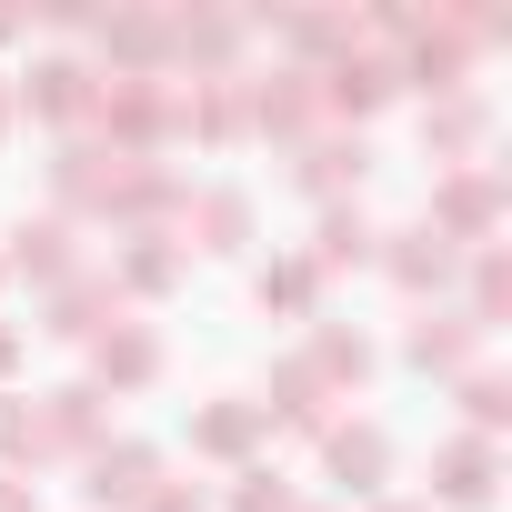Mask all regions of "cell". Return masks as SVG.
Listing matches in <instances>:
<instances>
[{
  "mask_svg": "<svg viewBox=\"0 0 512 512\" xmlns=\"http://www.w3.org/2000/svg\"><path fill=\"white\" fill-rule=\"evenodd\" d=\"M492 221H502V181H492V171H452V181L432 191V221H422V231H442V241H492Z\"/></svg>",
  "mask_w": 512,
  "mask_h": 512,
  "instance_id": "1",
  "label": "cell"
},
{
  "mask_svg": "<svg viewBox=\"0 0 512 512\" xmlns=\"http://www.w3.org/2000/svg\"><path fill=\"white\" fill-rule=\"evenodd\" d=\"M151 482H161V452H151V442H101L81 492H91L101 512H141V502H151Z\"/></svg>",
  "mask_w": 512,
  "mask_h": 512,
  "instance_id": "2",
  "label": "cell"
},
{
  "mask_svg": "<svg viewBox=\"0 0 512 512\" xmlns=\"http://www.w3.org/2000/svg\"><path fill=\"white\" fill-rule=\"evenodd\" d=\"M251 121H262L272 141H312V121H322V91H312V71H282V81H262L241 101Z\"/></svg>",
  "mask_w": 512,
  "mask_h": 512,
  "instance_id": "3",
  "label": "cell"
},
{
  "mask_svg": "<svg viewBox=\"0 0 512 512\" xmlns=\"http://www.w3.org/2000/svg\"><path fill=\"white\" fill-rule=\"evenodd\" d=\"M21 101H31L41 121H91V101H101V81H91L81 61H31V81H21Z\"/></svg>",
  "mask_w": 512,
  "mask_h": 512,
  "instance_id": "4",
  "label": "cell"
},
{
  "mask_svg": "<svg viewBox=\"0 0 512 512\" xmlns=\"http://www.w3.org/2000/svg\"><path fill=\"white\" fill-rule=\"evenodd\" d=\"M382 251V272L402 282V292H442L452 282V241L442 231H392V241H372Z\"/></svg>",
  "mask_w": 512,
  "mask_h": 512,
  "instance_id": "5",
  "label": "cell"
},
{
  "mask_svg": "<svg viewBox=\"0 0 512 512\" xmlns=\"http://www.w3.org/2000/svg\"><path fill=\"white\" fill-rule=\"evenodd\" d=\"M322 462H332L342 492H372V482L392 472V442H382L372 422H342V432H322Z\"/></svg>",
  "mask_w": 512,
  "mask_h": 512,
  "instance_id": "6",
  "label": "cell"
},
{
  "mask_svg": "<svg viewBox=\"0 0 512 512\" xmlns=\"http://www.w3.org/2000/svg\"><path fill=\"white\" fill-rule=\"evenodd\" d=\"M51 452H101V392L81 382V392H51V412H41V462Z\"/></svg>",
  "mask_w": 512,
  "mask_h": 512,
  "instance_id": "7",
  "label": "cell"
},
{
  "mask_svg": "<svg viewBox=\"0 0 512 512\" xmlns=\"http://www.w3.org/2000/svg\"><path fill=\"white\" fill-rule=\"evenodd\" d=\"M262 432H272V422H262V402H211V412L191 422V452H211V462H241Z\"/></svg>",
  "mask_w": 512,
  "mask_h": 512,
  "instance_id": "8",
  "label": "cell"
},
{
  "mask_svg": "<svg viewBox=\"0 0 512 512\" xmlns=\"http://www.w3.org/2000/svg\"><path fill=\"white\" fill-rule=\"evenodd\" d=\"M91 372H101V382H121V392H141V382L161 372V352H151V332L111 322V332H91Z\"/></svg>",
  "mask_w": 512,
  "mask_h": 512,
  "instance_id": "9",
  "label": "cell"
},
{
  "mask_svg": "<svg viewBox=\"0 0 512 512\" xmlns=\"http://www.w3.org/2000/svg\"><path fill=\"white\" fill-rule=\"evenodd\" d=\"M432 492L462 502V512L492 502V442H442V452H432Z\"/></svg>",
  "mask_w": 512,
  "mask_h": 512,
  "instance_id": "10",
  "label": "cell"
},
{
  "mask_svg": "<svg viewBox=\"0 0 512 512\" xmlns=\"http://www.w3.org/2000/svg\"><path fill=\"white\" fill-rule=\"evenodd\" d=\"M362 171H372L362 141H342V131H332V141H302V191L332 201V191H362Z\"/></svg>",
  "mask_w": 512,
  "mask_h": 512,
  "instance_id": "11",
  "label": "cell"
},
{
  "mask_svg": "<svg viewBox=\"0 0 512 512\" xmlns=\"http://www.w3.org/2000/svg\"><path fill=\"white\" fill-rule=\"evenodd\" d=\"M181 221H191L201 251H241L251 241V201L241 191H201V201H181Z\"/></svg>",
  "mask_w": 512,
  "mask_h": 512,
  "instance_id": "12",
  "label": "cell"
},
{
  "mask_svg": "<svg viewBox=\"0 0 512 512\" xmlns=\"http://www.w3.org/2000/svg\"><path fill=\"white\" fill-rule=\"evenodd\" d=\"M11 262H21L31 282H71V262H81V251H71V221H31V231L11 241Z\"/></svg>",
  "mask_w": 512,
  "mask_h": 512,
  "instance_id": "13",
  "label": "cell"
},
{
  "mask_svg": "<svg viewBox=\"0 0 512 512\" xmlns=\"http://www.w3.org/2000/svg\"><path fill=\"white\" fill-rule=\"evenodd\" d=\"M472 342H482L472 322H432V312L412 322V362H422V372H462V362H472Z\"/></svg>",
  "mask_w": 512,
  "mask_h": 512,
  "instance_id": "14",
  "label": "cell"
},
{
  "mask_svg": "<svg viewBox=\"0 0 512 512\" xmlns=\"http://www.w3.org/2000/svg\"><path fill=\"white\" fill-rule=\"evenodd\" d=\"M272 412L312 432V422H322V372H312V362H282V372H272V402H262V422H272Z\"/></svg>",
  "mask_w": 512,
  "mask_h": 512,
  "instance_id": "15",
  "label": "cell"
},
{
  "mask_svg": "<svg viewBox=\"0 0 512 512\" xmlns=\"http://www.w3.org/2000/svg\"><path fill=\"white\" fill-rule=\"evenodd\" d=\"M312 372H322V392H332V382H362V372H372V342L322 322V332H312Z\"/></svg>",
  "mask_w": 512,
  "mask_h": 512,
  "instance_id": "16",
  "label": "cell"
},
{
  "mask_svg": "<svg viewBox=\"0 0 512 512\" xmlns=\"http://www.w3.org/2000/svg\"><path fill=\"white\" fill-rule=\"evenodd\" d=\"M422 141H432V151H452V161H462V151H472V141H482V101H472V91H452V101H442V111H432V121H422Z\"/></svg>",
  "mask_w": 512,
  "mask_h": 512,
  "instance_id": "17",
  "label": "cell"
},
{
  "mask_svg": "<svg viewBox=\"0 0 512 512\" xmlns=\"http://www.w3.org/2000/svg\"><path fill=\"white\" fill-rule=\"evenodd\" d=\"M352 262H372V221H362V211H332V221H322V262H312V272H352Z\"/></svg>",
  "mask_w": 512,
  "mask_h": 512,
  "instance_id": "18",
  "label": "cell"
},
{
  "mask_svg": "<svg viewBox=\"0 0 512 512\" xmlns=\"http://www.w3.org/2000/svg\"><path fill=\"white\" fill-rule=\"evenodd\" d=\"M141 251H131V262H121V292H171V272H181V251L161 241V231H131Z\"/></svg>",
  "mask_w": 512,
  "mask_h": 512,
  "instance_id": "19",
  "label": "cell"
},
{
  "mask_svg": "<svg viewBox=\"0 0 512 512\" xmlns=\"http://www.w3.org/2000/svg\"><path fill=\"white\" fill-rule=\"evenodd\" d=\"M512 312V262H502V251H482V262H472V332H492Z\"/></svg>",
  "mask_w": 512,
  "mask_h": 512,
  "instance_id": "20",
  "label": "cell"
},
{
  "mask_svg": "<svg viewBox=\"0 0 512 512\" xmlns=\"http://www.w3.org/2000/svg\"><path fill=\"white\" fill-rule=\"evenodd\" d=\"M0 462H11V472H21V462H41V412H31V402H11V392H0Z\"/></svg>",
  "mask_w": 512,
  "mask_h": 512,
  "instance_id": "21",
  "label": "cell"
},
{
  "mask_svg": "<svg viewBox=\"0 0 512 512\" xmlns=\"http://www.w3.org/2000/svg\"><path fill=\"white\" fill-rule=\"evenodd\" d=\"M312 282H322L312 262H272L262 272V312H312Z\"/></svg>",
  "mask_w": 512,
  "mask_h": 512,
  "instance_id": "22",
  "label": "cell"
},
{
  "mask_svg": "<svg viewBox=\"0 0 512 512\" xmlns=\"http://www.w3.org/2000/svg\"><path fill=\"white\" fill-rule=\"evenodd\" d=\"M462 412H472L482 432H502V422H512V392H502L492 372H472V382H462Z\"/></svg>",
  "mask_w": 512,
  "mask_h": 512,
  "instance_id": "23",
  "label": "cell"
},
{
  "mask_svg": "<svg viewBox=\"0 0 512 512\" xmlns=\"http://www.w3.org/2000/svg\"><path fill=\"white\" fill-rule=\"evenodd\" d=\"M241 512H292V492H282V472H241Z\"/></svg>",
  "mask_w": 512,
  "mask_h": 512,
  "instance_id": "24",
  "label": "cell"
},
{
  "mask_svg": "<svg viewBox=\"0 0 512 512\" xmlns=\"http://www.w3.org/2000/svg\"><path fill=\"white\" fill-rule=\"evenodd\" d=\"M141 512H201V482H151V502Z\"/></svg>",
  "mask_w": 512,
  "mask_h": 512,
  "instance_id": "25",
  "label": "cell"
},
{
  "mask_svg": "<svg viewBox=\"0 0 512 512\" xmlns=\"http://www.w3.org/2000/svg\"><path fill=\"white\" fill-rule=\"evenodd\" d=\"M0 512H31V482L21 472H0Z\"/></svg>",
  "mask_w": 512,
  "mask_h": 512,
  "instance_id": "26",
  "label": "cell"
},
{
  "mask_svg": "<svg viewBox=\"0 0 512 512\" xmlns=\"http://www.w3.org/2000/svg\"><path fill=\"white\" fill-rule=\"evenodd\" d=\"M11 362H21V332H11V322H0V372H11Z\"/></svg>",
  "mask_w": 512,
  "mask_h": 512,
  "instance_id": "27",
  "label": "cell"
},
{
  "mask_svg": "<svg viewBox=\"0 0 512 512\" xmlns=\"http://www.w3.org/2000/svg\"><path fill=\"white\" fill-rule=\"evenodd\" d=\"M0 131H11V71H0Z\"/></svg>",
  "mask_w": 512,
  "mask_h": 512,
  "instance_id": "28",
  "label": "cell"
},
{
  "mask_svg": "<svg viewBox=\"0 0 512 512\" xmlns=\"http://www.w3.org/2000/svg\"><path fill=\"white\" fill-rule=\"evenodd\" d=\"M11 31H21V11H0V41H11Z\"/></svg>",
  "mask_w": 512,
  "mask_h": 512,
  "instance_id": "29",
  "label": "cell"
},
{
  "mask_svg": "<svg viewBox=\"0 0 512 512\" xmlns=\"http://www.w3.org/2000/svg\"><path fill=\"white\" fill-rule=\"evenodd\" d=\"M382 512H422V502H382Z\"/></svg>",
  "mask_w": 512,
  "mask_h": 512,
  "instance_id": "30",
  "label": "cell"
}]
</instances>
